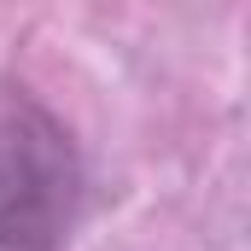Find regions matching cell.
Returning a JSON list of instances; mask_svg holds the SVG:
<instances>
[{"label": "cell", "instance_id": "6da1fadb", "mask_svg": "<svg viewBox=\"0 0 251 251\" xmlns=\"http://www.w3.org/2000/svg\"><path fill=\"white\" fill-rule=\"evenodd\" d=\"M82 204V158L35 100L0 105V251H53Z\"/></svg>", "mask_w": 251, "mask_h": 251}]
</instances>
